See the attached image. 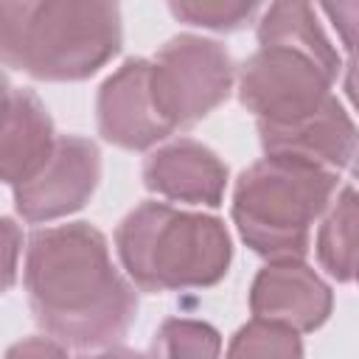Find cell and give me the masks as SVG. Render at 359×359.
<instances>
[{
  "instance_id": "6da1fadb",
  "label": "cell",
  "mask_w": 359,
  "mask_h": 359,
  "mask_svg": "<svg viewBox=\"0 0 359 359\" xmlns=\"http://www.w3.org/2000/svg\"><path fill=\"white\" fill-rule=\"evenodd\" d=\"M25 292L39 328L67 348L115 345L137 317V292L87 222L39 227L25 241Z\"/></svg>"
},
{
  "instance_id": "7a4b0ae2",
  "label": "cell",
  "mask_w": 359,
  "mask_h": 359,
  "mask_svg": "<svg viewBox=\"0 0 359 359\" xmlns=\"http://www.w3.org/2000/svg\"><path fill=\"white\" fill-rule=\"evenodd\" d=\"M121 42L115 3H0V62L42 81L90 79Z\"/></svg>"
},
{
  "instance_id": "3957f363",
  "label": "cell",
  "mask_w": 359,
  "mask_h": 359,
  "mask_svg": "<svg viewBox=\"0 0 359 359\" xmlns=\"http://www.w3.org/2000/svg\"><path fill=\"white\" fill-rule=\"evenodd\" d=\"M115 247L129 283L143 292L213 286L227 275L233 258L222 219L165 202H143L129 210L115 230Z\"/></svg>"
},
{
  "instance_id": "277c9868",
  "label": "cell",
  "mask_w": 359,
  "mask_h": 359,
  "mask_svg": "<svg viewBox=\"0 0 359 359\" xmlns=\"http://www.w3.org/2000/svg\"><path fill=\"white\" fill-rule=\"evenodd\" d=\"M339 191V174L294 154H266L241 171L233 188V222L241 241L269 258H303L311 227Z\"/></svg>"
},
{
  "instance_id": "5b68a950",
  "label": "cell",
  "mask_w": 359,
  "mask_h": 359,
  "mask_svg": "<svg viewBox=\"0 0 359 359\" xmlns=\"http://www.w3.org/2000/svg\"><path fill=\"white\" fill-rule=\"evenodd\" d=\"M236 67L216 39L180 34L149 59V93L160 121L171 129L194 126L233 90Z\"/></svg>"
},
{
  "instance_id": "8992f818",
  "label": "cell",
  "mask_w": 359,
  "mask_h": 359,
  "mask_svg": "<svg viewBox=\"0 0 359 359\" xmlns=\"http://www.w3.org/2000/svg\"><path fill=\"white\" fill-rule=\"evenodd\" d=\"M337 76L334 67L294 45L266 42L238 70V101L258 123L289 126L325 107Z\"/></svg>"
},
{
  "instance_id": "52a82bcc",
  "label": "cell",
  "mask_w": 359,
  "mask_h": 359,
  "mask_svg": "<svg viewBox=\"0 0 359 359\" xmlns=\"http://www.w3.org/2000/svg\"><path fill=\"white\" fill-rule=\"evenodd\" d=\"M101 180V151L79 135L56 137L48 163L22 185L14 188L17 213L31 222H53L76 213L90 202Z\"/></svg>"
},
{
  "instance_id": "ba28073f",
  "label": "cell",
  "mask_w": 359,
  "mask_h": 359,
  "mask_svg": "<svg viewBox=\"0 0 359 359\" xmlns=\"http://www.w3.org/2000/svg\"><path fill=\"white\" fill-rule=\"evenodd\" d=\"M250 309L258 320L280 323L297 334L317 331L331 309V286L309 266L303 258H278L269 261L252 280Z\"/></svg>"
},
{
  "instance_id": "9c48e42d",
  "label": "cell",
  "mask_w": 359,
  "mask_h": 359,
  "mask_svg": "<svg viewBox=\"0 0 359 359\" xmlns=\"http://www.w3.org/2000/svg\"><path fill=\"white\" fill-rule=\"evenodd\" d=\"M95 121L107 143L129 151H146L171 135L151 104L149 59H126L101 84Z\"/></svg>"
},
{
  "instance_id": "30bf717a",
  "label": "cell",
  "mask_w": 359,
  "mask_h": 359,
  "mask_svg": "<svg viewBox=\"0 0 359 359\" xmlns=\"http://www.w3.org/2000/svg\"><path fill=\"white\" fill-rule=\"evenodd\" d=\"M143 182L149 191L171 202L219 208L227 185V165L199 140L180 137L146 157Z\"/></svg>"
},
{
  "instance_id": "8fae6325",
  "label": "cell",
  "mask_w": 359,
  "mask_h": 359,
  "mask_svg": "<svg viewBox=\"0 0 359 359\" xmlns=\"http://www.w3.org/2000/svg\"><path fill=\"white\" fill-rule=\"evenodd\" d=\"M258 132L266 154H294L337 174L348 168L356 154V126L337 95H331L323 109H317L314 115L297 123L289 126L258 123Z\"/></svg>"
},
{
  "instance_id": "7c38bea8",
  "label": "cell",
  "mask_w": 359,
  "mask_h": 359,
  "mask_svg": "<svg viewBox=\"0 0 359 359\" xmlns=\"http://www.w3.org/2000/svg\"><path fill=\"white\" fill-rule=\"evenodd\" d=\"M56 146L53 121L36 93L14 87L0 107V182H28Z\"/></svg>"
},
{
  "instance_id": "4fadbf2b",
  "label": "cell",
  "mask_w": 359,
  "mask_h": 359,
  "mask_svg": "<svg viewBox=\"0 0 359 359\" xmlns=\"http://www.w3.org/2000/svg\"><path fill=\"white\" fill-rule=\"evenodd\" d=\"M266 42L294 45V48L311 53L314 59H320L323 65L334 67L337 73L342 67L337 48L325 36L323 25L317 22V11L309 3H272V6L261 8L258 45H266Z\"/></svg>"
},
{
  "instance_id": "5bb4252c",
  "label": "cell",
  "mask_w": 359,
  "mask_h": 359,
  "mask_svg": "<svg viewBox=\"0 0 359 359\" xmlns=\"http://www.w3.org/2000/svg\"><path fill=\"white\" fill-rule=\"evenodd\" d=\"M317 258L323 269L339 280L351 283L356 275V188L342 185L323 213L317 230Z\"/></svg>"
},
{
  "instance_id": "9a60e30c",
  "label": "cell",
  "mask_w": 359,
  "mask_h": 359,
  "mask_svg": "<svg viewBox=\"0 0 359 359\" xmlns=\"http://www.w3.org/2000/svg\"><path fill=\"white\" fill-rule=\"evenodd\" d=\"M151 359H222V337L202 320L168 317L154 334Z\"/></svg>"
},
{
  "instance_id": "2e32d148",
  "label": "cell",
  "mask_w": 359,
  "mask_h": 359,
  "mask_svg": "<svg viewBox=\"0 0 359 359\" xmlns=\"http://www.w3.org/2000/svg\"><path fill=\"white\" fill-rule=\"evenodd\" d=\"M224 359H303V342L297 331L252 317L233 334Z\"/></svg>"
},
{
  "instance_id": "e0dca14e",
  "label": "cell",
  "mask_w": 359,
  "mask_h": 359,
  "mask_svg": "<svg viewBox=\"0 0 359 359\" xmlns=\"http://www.w3.org/2000/svg\"><path fill=\"white\" fill-rule=\"evenodd\" d=\"M168 11L196 28H210V31H238L244 28L252 17L261 14L258 3H233V0H182V3H168Z\"/></svg>"
},
{
  "instance_id": "ac0fdd59",
  "label": "cell",
  "mask_w": 359,
  "mask_h": 359,
  "mask_svg": "<svg viewBox=\"0 0 359 359\" xmlns=\"http://www.w3.org/2000/svg\"><path fill=\"white\" fill-rule=\"evenodd\" d=\"M20 252H22V230L11 219L0 216V294L8 292L17 280Z\"/></svg>"
},
{
  "instance_id": "d6986e66",
  "label": "cell",
  "mask_w": 359,
  "mask_h": 359,
  "mask_svg": "<svg viewBox=\"0 0 359 359\" xmlns=\"http://www.w3.org/2000/svg\"><path fill=\"white\" fill-rule=\"evenodd\" d=\"M3 359H73L65 345H59L50 337H28L14 342Z\"/></svg>"
},
{
  "instance_id": "ffe728a7",
  "label": "cell",
  "mask_w": 359,
  "mask_h": 359,
  "mask_svg": "<svg viewBox=\"0 0 359 359\" xmlns=\"http://www.w3.org/2000/svg\"><path fill=\"white\" fill-rule=\"evenodd\" d=\"M331 20H334V28L342 34V45L348 48V53L353 50V31H356V17H359V3L351 0V3H337V6H325L323 8Z\"/></svg>"
},
{
  "instance_id": "44dd1931",
  "label": "cell",
  "mask_w": 359,
  "mask_h": 359,
  "mask_svg": "<svg viewBox=\"0 0 359 359\" xmlns=\"http://www.w3.org/2000/svg\"><path fill=\"white\" fill-rule=\"evenodd\" d=\"M87 359H151L140 351H132V348H121V345H109V348H101L98 353L87 356Z\"/></svg>"
},
{
  "instance_id": "7402d4cb",
  "label": "cell",
  "mask_w": 359,
  "mask_h": 359,
  "mask_svg": "<svg viewBox=\"0 0 359 359\" xmlns=\"http://www.w3.org/2000/svg\"><path fill=\"white\" fill-rule=\"evenodd\" d=\"M14 87L8 84V79H6V73H0V107L6 104V98H8V93H11Z\"/></svg>"
}]
</instances>
